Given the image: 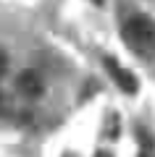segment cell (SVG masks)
<instances>
[{
    "instance_id": "6da1fadb",
    "label": "cell",
    "mask_w": 155,
    "mask_h": 157,
    "mask_svg": "<svg viewBox=\"0 0 155 157\" xmlns=\"http://www.w3.org/2000/svg\"><path fill=\"white\" fill-rule=\"evenodd\" d=\"M124 37H126V42L132 47H137L142 52L155 50V21L147 18V16H142V13H137V16H132L126 21Z\"/></svg>"
},
{
    "instance_id": "7a4b0ae2",
    "label": "cell",
    "mask_w": 155,
    "mask_h": 157,
    "mask_svg": "<svg viewBox=\"0 0 155 157\" xmlns=\"http://www.w3.org/2000/svg\"><path fill=\"white\" fill-rule=\"evenodd\" d=\"M105 68H108V73H111V78L126 92V94H134V92H137L139 84H137V78H134V73L129 71V68H124L121 63L113 60V58H105Z\"/></svg>"
},
{
    "instance_id": "3957f363",
    "label": "cell",
    "mask_w": 155,
    "mask_h": 157,
    "mask_svg": "<svg viewBox=\"0 0 155 157\" xmlns=\"http://www.w3.org/2000/svg\"><path fill=\"white\" fill-rule=\"evenodd\" d=\"M16 89L27 97H39L42 94V78L34 71H21L18 78H16Z\"/></svg>"
},
{
    "instance_id": "277c9868",
    "label": "cell",
    "mask_w": 155,
    "mask_h": 157,
    "mask_svg": "<svg viewBox=\"0 0 155 157\" xmlns=\"http://www.w3.org/2000/svg\"><path fill=\"white\" fill-rule=\"evenodd\" d=\"M6 68H8V55H6L3 50H0V76L6 73Z\"/></svg>"
},
{
    "instance_id": "5b68a950",
    "label": "cell",
    "mask_w": 155,
    "mask_h": 157,
    "mask_svg": "<svg viewBox=\"0 0 155 157\" xmlns=\"http://www.w3.org/2000/svg\"><path fill=\"white\" fill-rule=\"evenodd\" d=\"M0 102H3V97H0Z\"/></svg>"
}]
</instances>
